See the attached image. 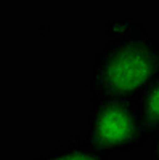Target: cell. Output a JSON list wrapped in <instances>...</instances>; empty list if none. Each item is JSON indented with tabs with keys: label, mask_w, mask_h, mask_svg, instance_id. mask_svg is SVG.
I'll use <instances>...</instances> for the list:
<instances>
[{
	"label": "cell",
	"mask_w": 159,
	"mask_h": 160,
	"mask_svg": "<svg viewBox=\"0 0 159 160\" xmlns=\"http://www.w3.org/2000/svg\"><path fill=\"white\" fill-rule=\"evenodd\" d=\"M159 77V40L148 34L113 38L97 51L90 68L92 98L132 99Z\"/></svg>",
	"instance_id": "cell-1"
},
{
	"label": "cell",
	"mask_w": 159,
	"mask_h": 160,
	"mask_svg": "<svg viewBox=\"0 0 159 160\" xmlns=\"http://www.w3.org/2000/svg\"><path fill=\"white\" fill-rule=\"evenodd\" d=\"M82 136L95 149L108 155L135 152L146 142L138 99L92 98Z\"/></svg>",
	"instance_id": "cell-2"
},
{
	"label": "cell",
	"mask_w": 159,
	"mask_h": 160,
	"mask_svg": "<svg viewBox=\"0 0 159 160\" xmlns=\"http://www.w3.org/2000/svg\"><path fill=\"white\" fill-rule=\"evenodd\" d=\"M31 160H111V155L95 149L84 139L82 133H79L69 136L55 149L35 154Z\"/></svg>",
	"instance_id": "cell-3"
},
{
	"label": "cell",
	"mask_w": 159,
	"mask_h": 160,
	"mask_svg": "<svg viewBox=\"0 0 159 160\" xmlns=\"http://www.w3.org/2000/svg\"><path fill=\"white\" fill-rule=\"evenodd\" d=\"M138 109L146 139H153L159 133V77L141 93Z\"/></svg>",
	"instance_id": "cell-4"
},
{
	"label": "cell",
	"mask_w": 159,
	"mask_h": 160,
	"mask_svg": "<svg viewBox=\"0 0 159 160\" xmlns=\"http://www.w3.org/2000/svg\"><path fill=\"white\" fill-rule=\"evenodd\" d=\"M150 160H159V133L151 139V146H150Z\"/></svg>",
	"instance_id": "cell-5"
}]
</instances>
